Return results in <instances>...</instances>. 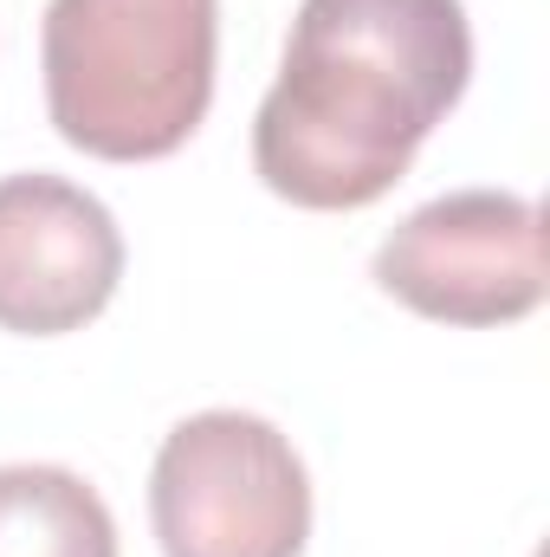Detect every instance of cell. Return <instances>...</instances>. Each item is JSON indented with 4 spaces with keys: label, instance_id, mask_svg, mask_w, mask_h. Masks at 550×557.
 I'll return each instance as SVG.
<instances>
[{
    "label": "cell",
    "instance_id": "6",
    "mask_svg": "<svg viewBox=\"0 0 550 557\" xmlns=\"http://www.w3.org/2000/svg\"><path fill=\"white\" fill-rule=\"evenodd\" d=\"M0 557H117L111 506L65 467H0Z\"/></svg>",
    "mask_w": 550,
    "mask_h": 557
},
{
    "label": "cell",
    "instance_id": "1",
    "mask_svg": "<svg viewBox=\"0 0 550 557\" xmlns=\"http://www.w3.org/2000/svg\"><path fill=\"white\" fill-rule=\"evenodd\" d=\"M466 78L460 0H304L253 117V169L291 208H370L409 175Z\"/></svg>",
    "mask_w": 550,
    "mask_h": 557
},
{
    "label": "cell",
    "instance_id": "4",
    "mask_svg": "<svg viewBox=\"0 0 550 557\" xmlns=\"http://www.w3.org/2000/svg\"><path fill=\"white\" fill-rule=\"evenodd\" d=\"M376 285L434 324H518L545 305V214L505 188H460L383 240Z\"/></svg>",
    "mask_w": 550,
    "mask_h": 557
},
{
    "label": "cell",
    "instance_id": "2",
    "mask_svg": "<svg viewBox=\"0 0 550 557\" xmlns=\"http://www.w3.org/2000/svg\"><path fill=\"white\" fill-rule=\"evenodd\" d=\"M221 0H52L39 33L46 111L98 162H155L214 104Z\"/></svg>",
    "mask_w": 550,
    "mask_h": 557
},
{
    "label": "cell",
    "instance_id": "5",
    "mask_svg": "<svg viewBox=\"0 0 550 557\" xmlns=\"http://www.w3.org/2000/svg\"><path fill=\"white\" fill-rule=\"evenodd\" d=\"M124 278V234L98 195L59 175L0 182V331L65 337Z\"/></svg>",
    "mask_w": 550,
    "mask_h": 557
},
{
    "label": "cell",
    "instance_id": "3",
    "mask_svg": "<svg viewBox=\"0 0 550 557\" xmlns=\"http://www.w3.org/2000/svg\"><path fill=\"white\" fill-rule=\"evenodd\" d=\"M149 519L162 557H298L311 539V480L273 421L208 409L162 441Z\"/></svg>",
    "mask_w": 550,
    "mask_h": 557
}]
</instances>
